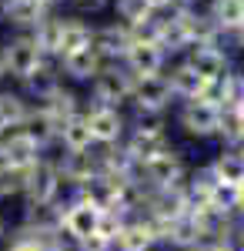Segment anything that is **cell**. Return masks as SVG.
Segmentation results:
<instances>
[{
    "instance_id": "cell-32",
    "label": "cell",
    "mask_w": 244,
    "mask_h": 251,
    "mask_svg": "<svg viewBox=\"0 0 244 251\" xmlns=\"http://www.w3.org/2000/svg\"><path fill=\"white\" fill-rule=\"evenodd\" d=\"M40 3H47V7H50V3H60V0H40Z\"/></svg>"
},
{
    "instance_id": "cell-15",
    "label": "cell",
    "mask_w": 244,
    "mask_h": 251,
    "mask_svg": "<svg viewBox=\"0 0 244 251\" xmlns=\"http://www.w3.org/2000/svg\"><path fill=\"white\" fill-rule=\"evenodd\" d=\"M57 168H60V177L67 188H80L87 184L94 174H100V151H80V154H60L57 157Z\"/></svg>"
},
{
    "instance_id": "cell-20",
    "label": "cell",
    "mask_w": 244,
    "mask_h": 251,
    "mask_svg": "<svg viewBox=\"0 0 244 251\" xmlns=\"http://www.w3.org/2000/svg\"><path fill=\"white\" fill-rule=\"evenodd\" d=\"M207 168L214 174V181L231 184V188H244V148H221Z\"/></svg>"
},
{
    "instance_id": "cell-30",
    "label": "cell",
    "mask_w": 244,
    "mask_h": 251,
    "mask_svg": "<svg viewBox=\"0 0 244 251\" xmlns=\"http://www.w3.org/2000/svg\"><path fill=\"white\" fill-rule=\"evenodd\" d=\"M7 238H10V221H7V218H3V211H0V245H3Z\"/></svg>"
},
{
    "instance_id": "cell-27",
    "label": "cell",
    "mask_w": 244,
    "mask_h": 251,
    "mask_svg": "<svg viewBox=\"0 0 244 251\" xmlns=\"http://www.w3.org/2000/svg\"><path fill=\"white\" fill-rule=\"evenodd\" d=\"M27 171H30V168H27ZM27 171L10 168V164H3V161H0V201H10V198H20V194H24Z\"/></svg>"
},
{
    "instance_id": "cell-21",
    "label": "cell",
    "mask_w": 244,
    "mask_h": 251,
    "mask_svg": "<svg viewBox=\"0 0 244 251\" xmlns=\"http://www.w3.org/2000/svg\"><path fill=\"white\" fill-rule=\"evenodd\" d=\"M94 44V27L80 17H60V37H57V60L64 54H74Z\"/></svg>"
},
{
    "instance_id": "cell-22",
    "label": "cell",
    "mask_w": 244,
    "mask_h": 251,
    "mask_svg": "<svg viewBox=\"0 0 244 251\" xmlns=\"http://www.w3.org/2000/svg\"><path fill=\"white\" fill-rule=\"evenodd\" d=\"M168 80H171V91H174L177 100H201V97L207 94V87H211L188 60H181V64L168 74Z\"/></svg>"
},
{
    "instance_id": "cell-13",
    "label": "cell",
    "mask_w": 244,
    "mask_h": 251,
    "mask_svg": "<svg viewBox=\"0 0 244 251\" xmlns=\"http://www.w3.org/2000/svg\"><path fill=\"white\" fill-rule=\"evenodd\" d=\"M47 17H50V10L40 0H3L0 3V20L17 27L20 34H34Z\"/></svg>"
},
{
    "instance_id": "cell-17",
    "label": "cell",
    "mask_w": 244,
    "mask_h": 251,
    "mask_svg": "<svg viewBox=\"0 0 244 251\" xmlns=\"http://www.w3.org/2000/svg\"><path fill=\"white\" fill-rule=\"evenodd\" d=\"M57 67H60V77H67V80H80V84H91V80L100 74L104 60H100V54L94 50V44H91V47H84V50L64 54V57L57 60Z\"/></svg>"
},
{
    "instance_id": "cell-10",
    "label": "cell",
    "mask_w": 244,
    "mask_h": 251,
    "mask_svg": "<svg viewBox=\"0 0 244 251\" xmlns=\"http://www.w3.org/2000/svg\"><path fill=\"white\" fill-rule=\"evenodd\" d=\"M164 64H168V50L157 44V40H144L134 37L127 54H124V67L131 77H150V74H164Z\"/></svg>"
},
{
    "instance_id": "cell-16",
    "label": "cell",
    "mask_w": 244,
    "mask_h": 251,
    "mask_svg": "<svg viewBox=\"0 0 244 251\" xmlns=\"http://www.w3.org/2000/svg\"><path fill=\"white\" fill-rule=\"evenodd\" d=\"M188 64L207 80V84H218V80H224L227 74H231V60H227V54L218 47V44H201V47H191Z\"/></svg>"
},
{
    "instance_id": "cell-24",
    "label": "cell",
    "mask_w": 244,
    "mask_h": 251,
    "mask_svg": "<svg viewBox=\"0 0 244 251\" xmlns=\"http://www.w3.org/2000/svg\"><path fill=\"white\" fill-rule=\"evenodd\" d=\"M60 84H64V80H60V67H50V60H44V67H40L37 74L24 80V87L30 91V97H34L37 104H40V100H47Z\"/></svg>"
},
{
    "instance_id": "cell-23",
    "label": "cell",
    "mask_w": 244,
    "mask_h": 251,
    "mask_svg": "<svg viewBox=\"0 0 244 251\" xmlns=\"http://www.w3.org/2000/svg\"><path fill=\"white\" fill-rule=\"evenodd\" d=\"M30 100L17 91H0V134L24 127V121L30 117Z\"/></svg>"
},
{
    "instance_id": "cell-14",
    "label": "cell",
    "mask_w": 244,
    "mask_h": 251,
    "mask_svg": "<svg viewBox=\"0 0 244 251\" xmlns=\"http://www.w3.org/2000/svg\"><path fill=\"white\" fill-rule=\"evenodd\" d=\"M131 27H124L121 20L117 24H107V27H94V50L100 54L104 64H124V54L131 47Z\"/></svg>"
},
{
    "instance_id": "cell-2",
    "label": "cell",
    "mask_w": 244,
    "mask_h": 251,
    "mask_svg": "<svg viewBox=\"0 0 244 251\" xmlns=\"http://www.w3.org/2000/svg\"><path fill=\"white\" fill-rule=\"evenodd\" d=\"M137 177L147 191H181L184 181H188V164L177 148H171L164 154L150 157L137 168Z\"/></svg>"
},
{
    "instance_id": "cell-8",
    "label": "cell",
    "mask_w": 244,
    "mask_h": 251,
    "mask_svg": "<svg viewBox=\"0 0 244 251\" xmlns=\"http://www.w3.org/2000/svg\"><path fill=\"white\" fill-rule=\"evenodd\" d=\"M177 97L171 91L168 74H150V77H134V94L131 104L137 107L141 117H161Z\"/></svg>"
},
{
    "instance_id": "cell-33",
    "label": "cell",
    "mask_w": 244,
    "mask_h": 251,
    "mask_svg": "<svg viewBox=\"0 0 244 251\" xmlns=\"http://www.w3.org/2000/svg\"><path fill=\"white\" fill-rule=\"evenodd\" d=\"M157 251H168V248H157Z\"/></svg>"
},
{
    "instance_id": "cell-7",
    "label": "cell",
    "mask_w": 244,
    "mask_h": 251,
    "mask_svg": "<svg viewBox=\"0 0 244 251\" xmlns=\"http://www.w3.org/2000/svg\"><path fill=\"white\" fill-rule=\"evenodd\" d=\"M100 218H104V211H97L94 204L80 201L74 194L71 201L60 204V221H57V228H60V234H64L71 245H80V241H87L91 234H97Z\"/></svg>"
},
{
    "instance_id": "cell-26",
    "label": "cell",
    "mask_w": 244,
    "mask_h": 251,
    "mask_svg": "<svg viewBox=\"0 0 244 251\" xmlns=\"http://www.w3.org/2000/svg\"><path fill=\"white\" fill-rule=\"evenodd\" d=\"M114 10H117V17L124 27H141V24H147L154 17V10L147 7V0H114Z\"/></svg>"
},
{
    "instance_id": "cell-18",
    "label": "cell",
    "mask_w": 244,
    "mask_h": 251,
    "mask_svg": "<svg viewBox=\"0 0 244 251\" xmlns=\"http://www.w3.org/2000/svg\"><path fill=\"white\" fill-rule=\"evenodd\" d=\"M20 131L30 137V141L37 144L44 154H47V148H50V144H57V134H60V121H57L50 111H44V107H37V104H34V107H30V117L24 121V127H20Z\"/></svg>"
},
{
    "instance_id": "cell-3",
    "label": "cell",
    "mask_w": 244,
    "mask_h": 251,
    "mask_svg": "<svg viewBox=\"0 0 244 251\" xmlns=\"http://www.w3.org/2000/svg\"><path fill=\"white\" fill-rule=\"evenodd\" d=\"M124 148H127V154L141 168L144 161L171 151L174 144H171V134H168V127L161 124V117H137V124H131V131L124 137Z\"/></svg>"
},
{
    "instance_id": "cell-4",
    "label": "cell",
    "mask_w": 244,
    "mask_h": 251,
    "mask_svg": "<svg viewBox=\"0 0 244 251\" xmlns=\"http://www.w3.org/2000/svg\"><path fill=\"white\" fill-rule=\"evenodd\" d=\"M91 94H94V104H100V107L124 111L134 94V77L127 74L124 64H104L100 74L91 80Z\"/></svg>"
},
{
    "instance_id": "cell-29",
    "label": "cell",
    "mask_w": 244,
    "mask_h": 251,
    "mask_svg": "<svg viewBox=\"0 0 244 251\" xmlns=\"http://www.w3.org/2000/svg\"><path fill=\"white\" fill-rule=\"evenodd\" d=\"M194 251H238V238L234 241H204V245H197Z\"/></svg>"
},
{
    "instance_id": "cell-28",
    "label": "cell",
    "mask_w": 244,
    "mask_h": 251,
    "mask_svg": "<svg viewBox=\"0 0 244 251\" xmlns=\"http://www.w3.org/2000/svg\"><path fill=\"white\" fill-rule=\"evenodd\" d=\"M37 251H74V245H71L64 234H50V238H44L37 245Z\"/></svg>"
},
{
    "instance_id": "cell-9",
    "label": "cell",
    "mask_w": 244,
    "mask_h": 251,
    "mask_svg": "<svg viewBox=\"0 0 244 251\" xmlns=\"http://www.w3.org/2000/svg\"><path fill=\"white\" fill-rule=\"evenodd\" d=\"M84 117H87V127H91V137H94V148L124 144V137L131 131V121L124 117V111H117V107L91 104V107H84Z\"/></svg>"
},
{
    "instance_id": "cell-12",
    "label": "cell",
    "mask_w": 244,
    "mask_h": 251,
    "mask_svg": "<svg viewBox=\"0 0 244 251\" xmlns=\"http://www.w3.org/2000/svg\"><path fill=\"white\" fill-rule=\"evenodd\" d=\"M121 188H124V181L121 177H111V174H94L87 184H80L77 188V198L80 201H87V204H94L97 211H117L121 214Z\"/></svg>"
},
{
    "instance_id": "cell-31",
    "label": "cell",
    "mask_w": 244,
    "mask_h": 251,
    "mask_svg": "<svg viewBox=\"0 0 244 251\" xmlns=\"http://www.w3.org/2000/svg\"><path fill=\"white\" fill-rule=\"evenodd\" d=\"M7 77V67H3V54H0V80Z\"/></svg>"
},
{
    "instance_id": "cell-19",
    "label": "cell",
    "mask_w": 244,
    "mask_h": 251,
    "mask_svg": "<svg viewBox=\"0 0 244 251\" xmlns=\"http://www.w3.org/2000/svg\"><path fill=\"white\" fill-rule=\"evenodd\" d=\"M57 144L64 154H80V151H94V137H91V127H87V117L84 111L74 117H67L60 124V134H57Z\"/></svg>"
},
{
    "instance_id": "cell-11",
    "label": "cell",
    "mask_w": 244,
    "mask_h": 251,
    "mask_svg": "<svg viewBox=\"0 0 244 251\" xmlns=\"http://www.w3.org/2000/svg\"><path fill=\"white\" fill-rule=\"evenodd\" d=\"M161 248V234L154 228L147 214H131L124 218L121 231L114 238V251H157Z\"/></svg>"
},
{
    "instance_id": "cell-5",
    "label": "cell",
    "mask_w": 244,
    "mask_h": 251,
    "mask_svg": "<svg viewBox=\"0 0 244 251\" xmlns=\"http://www.w3.org/2000/svg\"><path fill=\"white\" fill-rule=\"evenodd\" d=\"M0 54H3V67H7V77L14 80H24L34 77L40 67H44V50H40V44L34 40V34H17V37H10L3 47H0Z\"/></svg>"
},
{
    "instance_id": "cell-1",
    "label": "cell",
    "mask_w": 244,
    "mask_h": 251,
    "mask_svg": "<svg viewBox=\"0 0 244 251\" xmlns=\"http://www.w3.org/2000/svg\"><path fill=\"white\" fill-rule=\"evenodd\" d=\"M64 177L57 168V157H40L37 164L27 171L24 181V194H20V204L24 211H40V208H57L64 201Z\"/></svg>"
},
{
    "instance_id": "cell-6",
    "label": "cell",
    "mask_w": 244,
    "mask_h": 251,
    "mask_svg": "<svg viewBox=\"0 0 244 251\" xmlns=\"http://www.w3.org/2000/svg\"><path fill=\"white\" fill-rule=\"evenodd\" d=\"M177 127L191 137H221L224 127V111L214 100H184V107L177 111Z\"/></svg>"
},
{
    "instance_id": "cell-25",
    "label": "cell",
    "mask_w": 244,
    "mask_h": 251,
    "mask_svg": "<svg viewBox=\"0 0 244 251\" xmlns=\"http://www.w3.org/2000/svg\"><path fill=\"white\" fill-rule=\"evenodd\" d=\"M37 107L50 111V114H54L60 124H64L67 117H74V114H80V111H84V107H80V100H77V94H74V91H67L64 84H60V87H57V91L47 97V100H40Z\"/></svg>"
}]
</instances>
